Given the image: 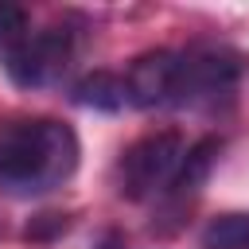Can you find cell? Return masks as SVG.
<instances>
[{
  "mask_svg": "<svg viewBox=\"0 0 249 249\" xmlns=\"http://www.w3.org/2000/svg\"><path fill=\"white\" fill-rule=\"evenodd\" d=\"M78 167V136L51 117L0 121V179L19 191H47Z\"/></svg>",
  "mask_w": 249,
  "mask_h": 249,
  "instance_id": "cell-1",
  "label": "cell"
},
{
  "mask_svg": "<svg viewBox=\"0 0 249 249\" xmlns=\"http://www.w3.org/2000/svg\"><path fill=\"white\" fill-rule=\"evenodd\" d=\"M187 156V144L179 132H148L132 140L117 160V191L132 202L152 198L171 187Z\"/></svg>",
  "mask_w": 249,
  "mask_h": 249,
  "instance_id": "cell-2",
  "label": "cell"
},
{
  "mask_svg": "<svg viewBox=\"0 0 249 249\" xmlns=\"http://www.w3.org/2000/svg\"><path fill=\"white\" fill-rule=\"evenodd\" d=\"M241 78V54L230 47H191L179 54V89L175 105H214L230 97Z\"/></svg>",
  "mask_w": 249,
  "mask_h": 249,
  "instance_id": "cell-3",
  "label": "cell"
},
{
  "mask_svg": "<svg viewBox=\"0 0 249 249\" xmlns=\"http://www.w3.org/2000/svg\"><path fill=\"white\" fill-rule=\"evenodd\" d=\"M70 51H74L70 31L51 27V31H39V35H27L23 43H16L4 54V70L16 86H43L66 66Z\"/></svg>",
  "mask_w": 249,
  "mask_h": 249,
  "instance_id": "cell-4",
  "label": "cell"
},
{
  "mask_svg": "<svg viewBox=\"0 0 249 249\" xmlns=\"http://www.w3.org/2000/svg\"><path fill=\"white\" fill-rule=\"evenodd\" d=\"M128 101L140 109H163L175 105L179 89V51H144L128 66Z\"/></svg>",
  "mask_w": 249,
  "mask_h": 249,
  "instance_id": "cell-5",
  "label": "cell"
},
{
  "mask_svg": "<svg viewBox=\"0 0 249 249\" xmlns=\"http://www.w3.org/2000/svg\"><path fill=\"white\" fill-rule=\"evenodd\" d=\"M74 101L86 109H97V113H117L128 105V82L109 70H93L74 86Z\"/></svg>",
  "mask_w": 249,
  "mask_h": 249,
  "instance_id": "cell-6",
  "label": "cell"
},
{
  "mask_svg": "<svg viewBox=\"0 0 249 249\" xmlns=\"http://www.w3.org/2000/svg\"><path fill=\"white\" fill-rule=\"evenodd\" d=\"M202 249H249V214L230 210L210 218L202 230Z\"/></svg>",
  "mask_w": 249,
  "mask_h": 249,
  "instance_id": "cell-7",
  "label": "cell"
},
{
  "mask_svg": "<svg viewBox=\"0 0 249 249\" xmlns=\"http://www.w3.org/2000/svg\"><path fill=\"white\" fill-rule=\"evenodd\" d=\"M23 39H27V12L19 4H4L0 0V47L12 51Z\"/></svg>",
  "mask_w": 249,
  "mask_h": 249,
  "instance_id": "cell-8",
  "label": "cell"
}]
</instances>
